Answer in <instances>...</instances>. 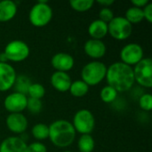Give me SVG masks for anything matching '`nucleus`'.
Listing matches in <instances>:
<instances>
[{
  "label": "nucleus",
  "instance_id": "nucleus-1",
  "mask_svg": "<svg viewBox=\"0 0 152 152\" xmlns=\"http://www.w3.org/2000/svg\"><path fill=\"white\" fill-rule=\"evenodd\" d=\"M105 78L108 86L113 87L118 93L130 90L135 83L133 68L121 61L114 62L107 68Z\"/></svg>",
  "mask_w": 152,
  "mask_h": 152
},
{
  "label": "nucleus",
  "instance_id": "nucleus-2",
  "mask_svg": "<svg viewBox=\"0 0 152 152\" xmlns=\"http://www.w3.org/2000/svg\"><path fill=\"white\" fill-rule=\"evenodd\" d=\"M53 145L66 148L71 145L76 138V131L72 123L65 119L55 120L49 126V137Z\"/></svg>",
  "mask_w": 152,
  "mask_h": 152
},
{
  "label": "nucleus",
  "instance_id": "nucleus-3",
  "mask_svg": "<svg viewBox=\"0 0 152 152\" xmlns=\"http://www.w3.org/2000/svg\"><path fill=\"white\" fill-rule=\"evenodd\" d=\"M106 72L107 67L103 62L94 61L83 67L81 77L88 86H94L100 84L105 78Z\"/></svg>",
  "mask_w": 152,
  "mask_h": 152
},
{
  "label": "nucleus",
  "instance_id": "nucleus-4",
  "mask_svg": "<svg viewBox=\"0 0 152 152\" xmlns=\"http://www.w3.org/2000/svg\"><path fill=\"white\" fill-rule=\"evenodd\" d=\"M53 18V10L46 1H38L29 11L28 20L34 27L46 26Z\"/></svg>",
  "mask_w": 152,
  "mask_h": 152
},
{
  "label": "nucleus",
  "instance_id": "nucleus-5",
  "mask_svg": "<svg viewBox=\"0 0 152 152\" xmlns=\"http://www.w3.org/2000/svg\"><path fill=\"white\" fill-rule=\"evenodd\" d=\"M133 25L125 17H114L108 23V33L117 40H126L132 35Z\"/></svg>",
  "mask_w": 152,
  "mask_h": 152
},
{
  "label": "nucleus",
  "instance_id": "nucleus-6",
  "mask_svg": "<svg viewBox=\"0 0 152 152\" xmlns=\"http://www.w3.org/2000/svg\"><path fill=\"white\" fill-rule=\"evenodd\" d=\"M134 81L145 88L152 87V61L151 58H143L133 68Z\"/></svg>",
  "mask_w": 152,
  "mask_h": 152
},
{
  "label": "nucleus",
  "instance_id": "nucleus-7",
  "mask_svg": "<svg viewBox=\"0 0 152 152\" xmlns=\"http://www.w3.org/2000/svg\"><path fill=\"white\" fill-rule=\"evenodd\" d=\"M30 50L28 45L21 40H12L9 42L4 51L7 61L20 62L26 60L29 55Z\"/></svg>",
  "mask_w": 152,
  "mask_h": 152
},
{
  "label": "nucleus",
  "instance_id": "nucleus-8",
  "mask_svg": "<svg viewBox=\"0 0 152 152\" xmlns=\"http://www.w3.org/2000/svg\"><path fill=\"white\" fill-rule=\"evenodd\" d=\"M72 125L76 132L81 134H90L94 131L95 119L90 110L84 109L74 115Z\"/></svg>",
  "mask_w": 152,
  "mask_h": 152
},
{
  "label": "nucleus",
  "instance_id": "nucleus-9",
  "mask_svg": "<svg viewBox=\"0 0 152 152\" xmlns=\"http://www.w3.org/2000/svg\"><path fill=\"white\" fill-rule=\"evenodd\" d=\"M143 58V49L136 43H130L125 45L120 51L121 62L131 67L136 65Z\"/></svg>",
  "mask_w": 152,
  "mask_h": 152
},
{
  "label": "nucleus",
  "instance_id": "nucleus-10",
  "mask_svg": "<svg viewBox=\"0 0 152 152\" xmlns=\"http://www.w3.org/2000/svg\"><path fill=\"white\" fill-rule=\"evenodd\" d=\"M27 102L28 98L26 94L14 92L5 97L4 106L10 113H21L24 110H26Z\"/></svg>",
  "mask_w": 152,
  "mask_h": 152
},
{
  "label": "nucleus",
  "instance_id": "nucleus-11",
  "mask_svg": "<svg viewBox=\"0 0 152 152\" xmlns=\"http://www.w3.org/2000/svg\"><path fill=\"white\" fill-rule=\"evenodd\" d=\"M17 74L8 62H0V92L10 90L15 84Z\"/></svg>",
  "mask_w": 152,
  "mask_h": 152
},
{
  "label": "nucleus",
  "instance_id": "nucleus-12",
  "mask_svg": "<svg viewBox=\"0 0 152 152\" xmlns=\"http://www.w3.org/2000/svg\"><path fill=\"white\" fill-rule=\"evenodd\" d=\"M6 126L14 134H22L28 128V119L22 113H10L6 118Z\"/></svg>",
  "mask_w": 152,
  "mask_h": 152
},
{
  "label": "nucleus",
  "instance_id": "nucleus-13",
  "mask_svg": "<svg viewBox=\"0 0 152 152\" xmlns=\"http://www.w3.org/2000/svg\"><path fill=\"white\" fill-rule=\"evenodd\" d=\"M74 58L67 53H58L54 54L51 60V64L56 71L66 72L74 67Z\"/></svg>",
  "mask_w": 152,
  "mask_h": 152
},
{
  "label": "nucleus",
  "instance_id": "nucleus-14",
  "mask_svg": "<svg viewBox=\"0 0 152 152\" xmlns=\"http://www.w3.org/2000/svg\"><path fill=\"white\" fill-rule=\"evenodd\" d=\"M106 45L102 40L89 39L84 45V51L87 56L92 59L99 60L106 53Z\"/></svg>",
  "mask_w": 152,
  "mask_h": 152
},
{
  "label": "nucleus",
  "instance_id": "nucleus-15",
  "mask_svg": "<svg viewBox=\"0 0 152 152\" xmlns=\"http://www.w3.org/2000/svg\"><path fill=\"white\" fill-rule=\"evenodd\" d=\"M0 152H28V145L23 139L11 136L1 142Z\"/></svg>",
  "mask_w": 152,
  "mask_h": 152
},
{
  "label": "nucleus",
  "instance_id": "nucleus-16",
  "mask_svg": "<svg viewBox=\"0 0 152 152\" xmlns=\"http://www.w3.org/2000/svg\"><path fill=\"white\" fill-rule=\"evenodd\" d=\"M50 82L53 87L61 93H65L69 91L72 83L69 75L66 72L61 71H55L54 73H53L50 78Z\"/></svg>",
  "mask_w": 152,
  "mask_h": 152
},
{
  "label": "nucleus",
  "instance_id": "nucleus-17",
  "mask_svg": "<svg viewBox=\"0 0 152 152\" xmlns=\"http://www.w3.org/2000/svg\"><path fill=\"white\" fill-rule=\"evenodd\" d=\"M17 4L11 0L0 1V22H7L17 13Z\"/></svg>",
  "mask_w": 152,
  "mask_h": 152
},
{
  "label": "nucleus",
  "instance_id": "nucleus-18",
  "mask_svg": "<svg viewBox=\"0 0 152 152\" xmlns=\"http://www.w3.org/2000/svg\"><path fill=\"white\" fill-rule=\"evenodd\" d=\"M88 34L92 39L101 40L108 34V24L99 19L94 20L88 27Z\"/></svg>",
  "mask_w": 152,
  "mask_h": 152
},
{
  "label": "nucleus",
  "instance_id": "nucleus-19",
  "mask_svg": "<svg viewBox=\"0 0 152 152\" xmlns=\"http://www.w3.org/2000/svg\"><path fill=\"white\" fill-rule=\"evenodd\" d=\"M69 91L71 94V95L79 98L87 94L89 91V86L83 80H77L71 83Z\"/></svg>",
  "mask_w": 152,
  "mask_h": 152
},
{
  "label": "nucleus",
  "instance_id": "nucleus-20",
  "mask_svg": "<svg viewBox=\"0 0 152 152\" xmlns=\"http://www.w3.org/2000/svg\"><path fill=\"white\" fill-rule=\"evenodd\" d=\"M95 142L92 135L82 134L77 142V148L79 152H92L94 150Z\"/></svg>",
  "mask_w": 152,
  "mask_h": 152
},
{
  "label": "nucleus",
  "instance_id": "nucleus-21",
  "mask_svg": "<svg viewBox=\"0 0 152 152\" xmlns=\"http://www.w3.org/2000/svg\"><path fill=\"white\" fill-rule=\"evenodd\" d=\"M125 18L127 20V21H129L132 25L133 24H137L142 22L144 20V16H143V12H142V9L138 8V7H134L132 6L130 8H128L126 12V16Z\"/></svg>",
  "mask_w": 152,
  "mask_h": 152
},
{
  "label": "nucleus",
  "instance_id": "nucleus-22",
  "mask_svg": "<svg viewBox=\"0 0 152 152\" xmlns=\"http://www.w3.org/2000/svg\"><path fill=\"white\" fill-rule=\"evenodd\" d=\"M32 135L37 141H43L49 137V126L45 124L39 123L35 125L31 130Z\"/></svg>",
  "mask_w": 152,
  "mask_h": 152
},
{
  "label": "nucleus",
  "instance_id": "nucleus-23",
  "mask_svg": "<svg viewBox=\"0 0 152 152\" xmlns=\"http://www.w3.org/2000/svg\"><path fill=\"white\" fill-rule=\"evenodd\" d=\"M118 92L111 86H104L100 93V97L102 101L105 103H112L118 97Z\"/></svg>",
  "mask_w": 152,
  "mask_h": 152
},
{
  "label": "nucleus",
  "instance_id": "nucleus-24",
  "mask_svg": "<svg viewBox=\"0 0 152 152\" xmlns=\"http://www.w3.org/2000/svg\"><path fill=\"white\" fill-rule=\"evenodd\" d=\"M94 4L93 0H71L69 2L70 7L79 12H84L90 10Z\"/></svg>",
  "mask_w": 152,
  "mask_h": 152
},
{
  "label": "nucleus",
  "instance_id": "nucleus-25",
  "mask_svg": "<svg viewBox=\"0 0 152 152\" xmlns=\"http://www.w3.org/2000/svg\"><path fill=\"white\" fill-rule=\"evenodd\" d=\"M27 94H28L29 98L38 99L41 100L45 94V89L43 85L38 83H31L29 86Z\"/></svg>",
  "mask_w": 152,
  "mask_h": 152
},
{
  "label": "nucleus",
  "instance_id": "nucleus-26",
  "mask_svg": "<svg viewBox=\"0 0 152 152\" xmlns=\"http://www.w3.org/2000/svg\"><path fill=\"white\" fill-rule=\"evenodd\" d=\"M30 85H31V81L29 80V78L26 76L21 75V76L17 77L14 86H15L17 93L25 94H27L28 89Z\"/></svg>",
  "mask_w": 152,
  "mask_h": 152
},
{
  "label": "nucleus",
  "instance_id": "nucleus-27",
  "mask_svg": "<svg viewBox=\"0 0 152 152\" xmlns=\"http://www.w3.org/2000/svg\"><path fill=\"white\" fill-rule=\"evenodd\" d=\"M43 103L41 100L38 99H33V98H28L27 102V107L26 109L32 114H38L42 110Z\"/></svg>",
  "mask_w": 152,
  "mask_h": 152
},
{
  "label": "nucleus",
  "instance_id": "nucleus-28",
  "mask_svg": "<svg viewBox=\"0 0 152 152\" xmlns=\"http://www.w3.org/2000/svg\"><path fill=\"white\" fill-rule=\"evenodd\" d=\"M139 106L144 111H151L152 110V96L151 94H143L139 98Z\"/></svg>",
  "mask_w": 152,
  "mask_h": 152
},
{
  "label": "nucleus",
  "instance_id": "nucleus-29",
  "mask_svg": "<svg viewBox=\"0 0 152 152\" xmlns=\"http://www.w3.org/2000/svg\"><path fill=\"white\" fill-rule=\"evenodd\" d=\"M114 18V13L110 8H102L99 12V20H102L105 23H109Z\"/></svg>",
  "mask_w": 152,
  "mask_h": 152
},
{
  "label": "nucleus",
  "instance_id": "nucleus-30",
  "mask_svg": "<svg viewBox=\"0 0 152 152\" xmlns=\"http://www.w3.org/2000/svg\"><path fill=\"white\" fill-rule=\"evenodd\" d=\"M28 152H47V149L42 142H36L28 145Z\"/></svg>",
  "mask_w": 152,
  "mask_h": 152
},
{
  "label": "nucleus",
  "instance_id": "nucleus-31",
  "mask_svg": "<svg viewBox=\"0 0 152 152\" xmlns=\"http://www.w3.org/2000/svg\"><path fill=\"white\" fill-rule=\"evenodd\" d=\"M142 12H143V16L144 19L149 22L151 23L152 22V4L149 3L146 6H144L142 8Z\"/></svg>",
  "mask_w": 152,
  "mask_h": 152
},
{
  "label": "nucleus",
  "instance_id": "nucleus-32",
  "mask_svg": "<svg viewBox=\"0 0 152 152\" xmlns=\"http://www.w3.org/2000/svg\"><path fill=\"white\" fill-rule=\"evenodd\" d=\"M149 0H133L131 1V4H133V6L134 7H138L142 9L144 6H146L149 4Z\"/></svg>",
  "mask_w": 152,
  "mask_h": 152
},
{
  "label": "nucleus",
  "instance_id": "nucleus-33",
  "mask_svg": "<svg viewBox=\"0 0 152 152\" xmlns=\"http://www.w3.org/2000/svg\"><path fill=\"white\" fill-rule=\"evenodd\" d=\"M97 3L101 4L102 8H110V6L112 5L115 3V1L114 0H99L97 1Z\"/></svg>",
  "mask_w": 152,
  "mask_h": 152
},
{
  "label": "nucleus",
  "instance_id": "nucleus-34",
  "mask_svg": "<svg viewBox=\"0 0 152 152\" xmlns=\"http://www.w3.org/2000/svg\"><path fill=\"white\" fill-rule=\"evenodd\" d=\"M7 61H7L5 55L4 54V53H1V54H0V62H7Z\"/></svg>",
  "mask_w": 152,
  "mask_h": 152
},
{
  "label": "nucleus",
  "instance_id": "nucleus-35",
  "mask_svg": "<svg viewBox=\"0 0 152 152\" xmlns=\"http://www.w3.org/2000/svg\"><path fill=\"white\" fill-rule=\"evenodd\" d=\"M63 152H71V151H63Z\"/></svg>",
  "mask_w": 152,
  "mask_h": 152
}]
</instances>
